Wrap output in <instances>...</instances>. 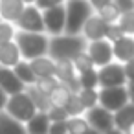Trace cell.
I'll list each match as a JSON object with an SVG mask.
<instances>
[{
    "label": "cell",
    "mask_w": 134,
    "mask_h": 134,
    "mask_svg": "<svg viewBox=\"0 0 134 134\" xmlns=\"http://www.w3.org/2000/svg\"><path fill=\"white\" fill-rule=\"evenodd\" d=\"M31 72L37 79H44V77H55V61L50 59L48 55L44 57H37L33 61H30Z\"/></svg>",
    "instance_id": "2e32d148"
},
{
    "label": "cell",
    "mask_w": 134,
    "mask_h": 134,
    "mask_svg": "<svg viewBox=\"0 0 134 134\" xmlns=\"http://www.w3.org/2000/svg\"><path fill=\"white\" fill-rule=\"evenodd\" d=\"M123 37V31H121V28L118 26V24H110L108 26V30H107V39L105 41H108L110 44L112 42H116L118 39H121Z\"/></svg>",
    "instance_id": "e575fe53"
},
{
    "label": "cell",
    "mask_w": 134,
    "mask_h": 134,
    "mask_svg": "<svg viewBox=\"0 0 134 134\" xmlns=\"http://www.w3.org/2000/svg\"><path fill=\"white\" fill-rule=\"evenodd\" d=\"M94 15V9L86 0H66L64 2V33L81 35L85 22Z\"/></svg>",
    "instance_id": "3957f363"
},
{
    "label": "cell",
    "mask_w": 134,
    "mask_h": 134,
    "mask_svg": "<svg viewBox=\"0 0 134 134\" xmlns=\"http://www.w3.org/2000/svg\"><path fill=\"white\" fill-rule=\"evenodd\" d=\"M125 134H134V125H130V127L125 130Z\"/></svg>",
    "instance_id": "f6af8a7d"
},
{
    "label": "cell",
    "mask_w": 134,
    "mask_h": 134,
    "mask_svg": "<svg viewBox=\"0 0 134 134\" xmlns=\"http://www.w3.org/2000/svg\"><path fill=\"white\" fill-rule=\"evenodd\" d=\"M112 4L118 8V11L121 15L129 13V11H134V0H112Z\"/></svg>",
    "instance_id": "d590c367"
},
{
    "label": "cell",
    "mask_w": 134,
    "mask_h": 134,
    "mask_svg": "<svg viewBox=\"0 0 134 134\" xmlns=\"http://www.w3.org/2000/svg\"><path fill=\"white\" fill-rule=\"evenodd\" d=\"M105 134H125V132H121V130H118V129H110V130L105 132Z\"/></svg>",
    "instance_id": "7bdbcfd3"
},
{
    "label": "cell",
    "mask_w": 134,
    "mask_h": 134,
    "mask_svg": "<svg viewBox=\"0 0 134 134\" xmlns=\"http://www.w3.org/2000/svg\"><path fill=\"white\" fill-rule=\"evenodd\" d=\"M24 127H26V132L28 134H48L50 119H48L46 112H37Z\"/></svg>",
    "instance_id": "ffe728a7"
},
{
    "label": "cell",
    "mask_w": 134,
    "mask_h": 134,
    "mask_svg": "<svg viewBox=\"0 0 134 134\" xmlns=\"http://www.w3.org/2000/svg\"><path fill=\"white\" fill-rule=\"evenodd\" d=\"M24 4L20 0H0V20L2 22H9L15 26V22L19 20L20 13L24 11Z\"/></svg>",
    "instance_id": "9a60e30c"
},
{
    "label": "cell",
    "mask_w": 134,
    "mask_h": 134,
    "mask_svg": "<svg viewBox=\"0 0 134 134\" xmlns=\"http://www.w3.org/2000/svg\"><path fill=\"white\" fill-rule=\"evenodd\" d=\"M6 103H8V96L0 90V112H4V108H6Z\"/></svg>",
    "instance_id": "60d3db41"
},
{
    "label": "cell",
    "mask_w": 134,
    "mask_h": 134,
    "mask_svg": "<svg viewBox=\"0 0 134 134\" xmlns=\"http://www.w3.org/2000/svg\"><path fill=\"white\" fill-rule=\"evenodd\" d=\"M86 129H90V127H88L85 116H75V118H68L66 119V130H68V134H83Z\"/></svg>",
    "instance_id": "4316f807"
},
{
    "label": "cell",
    "mask_w": 134,
    "mask_h": 134,
    "mask_svg": "<svg viewBox=\"0 0 134 134\" xmlns=\"http://www.w3.org/2000/svg\"><path fill=\"white\" fill-rule=\"evenodd\" d=\"M64 110H66V114H68V118H75V116H85V108L81 107V103L77 101V97L74 96L72 99H70V103L64 107Z\"/></svg>",
    "instance_id": "1f68e13d"
},
{
    "label": "cell",
    "mask_w": 134,
    "mask_h": 134,
    "mask_svg": "<svg viewBox=\"0 0 134 134\" xmlns=\"http://www.w3.org/2000/svg\"><path fill=\"white\" fill-rule=\"evenodd\" d=\"M57 85H59V81H57L55 77H44V79H37L33 86H35L41 94H44V96L48 97V96H50V92H52Z\"/></svg>",
    "instance_id": "4dcf8cb0"
},
{
    "label": "cell",
    "mask_w": 134,
    "mask_h": 134,
    "mask_svg": "<svg viewBox=\"0 0 134 134\" xmlns=\"http://www.w3.org/2000/svg\"><path fill=\"white\" fill-rule=\"evenodd\" d=\"M118 26L121 28L123 35H129V37H134V11H129V13H123L118 20Z\"/></svg>",
    "instance_id": "f1b7e54d"
},
{
    "label": "cell",
    "mask_w": 134,
    "mask_h": 134,
    "mask_svg": "<svg viewBox=\"0 0 134 134\" xmlns=\"http://www.w3.org/2000/svg\"><path fill=\"white\" fill-rule=\"evenodd\" d=\"M112 57H114V63H119V64L129 63L134 57V37L123 35L121 39L112 42Z\"/></svg>",
    "instance_id": "4fadbf2b"
},
{
    "label": "cell",
    "mask_w": 134,
    "mask_h": 134,
    "mask_svg": "<svg viewBox=\"0 0 134 134\" xmlns=\"http://www.w3.org/2000/svg\"><path fill=\"white\" fill-rule=\"evenodd\" d=\"M107 30H108V24H105L96 13L85 22L83 30H81V37L86 41V42H94V41H105L107 39Z\"/></svg>",
    "instance_id": "8fae6325"
},
{
    "label": "cell",
    "mask_w": 134,
    "mask_h": 134,
    "mask_svg": "<svg viewBox=\"0 0 134 134\" xmlns=\"http://www.w3.org/2000/svg\"><path fill=\"white\" fill-rule=\"evenodd\" d=\"M20 2H22L24 6H35V2H37V0H20Z\"/></svg>",
    "instance_id": "b9f144b4"
},
{
    "label": "cell",
    "mask_w": 134,
    "mask_h": 134,
    "mask_svg": "<svg viewBox=\"0 0 134 134\" xmlns=\"http://www.w3.org/2000/svg\"><path fill=\"white\" fill-rule=\"evenodd\" d=\"M127 94H129V103L134 105V83L127 85Z\"/></svg>",
    "instance_id": "ab89813d"
},
{
    "label": "cell",
    "mask_w": 134,
    "mask_h": 134,
    "mask_svg": "<svg viewBox=\"0 0 134 134\" xmlns=\"http://www.w3.org/2000/svg\"><path fill=\"white\" fill-rule=\"evenodd\" d=\"M26 94L30 96V99L33 101L37 112H48L50 110V103H48V97L44 94H41L35 86H26Z\"/></svg>",
    "instance_id": "484cf974"
},
{
    "label": "cell",
    "mask_w": 134,
    "mask_h": 134,
    "mask_svg": "<svg viewBox=\"0 0 134 134\" xmlns=\"http://www.w3.org/2000/svg\"><path fill=\"white\" fill-rule=\"evenodd\" d=\"M66 0H37L35 2V8L41 9V11H46V9H52V8H59V6H64Z\"/></svg>",
    "instance_id": "836d02e7"
},
{
    "label": "cell",
    "mask_w": 134,
    "mask_h": 134,
    "mask_svg": "<svg viewBox=\"0 0 134 134\" xmlns=\"http://www.w3.org/2000/svg\"><path fill=\"white\" fill-rule=\"evenodd\" d=\"M112 116H114V129L125 132L130 125H134V105L132 103H127L123 108H119Z\"/></svg>",
    "instance_id": "d6986e66"
},
{
    "label": "cell",
    "mask_w": 134,
    "mask_h": 134,
    "mask_svg": "<svg viewBox=\"0 0 134 134\" xmlns=\"http://www.w3.org/2000/svg\"><path fill=\"white\" fill-rule=\"evenodd\" d=\"M72 64H74V70H75V74H77V75H79V74H83V72H88V70H92V68H94L92 61L88 59V55H86L85 52H81L77 57H74V59H72Z\"/></svg>",
    "instance_id": "83f0119b"
},
{
    "label": "cell",
    "mask_w": 134,
    "mask_h": 134,
    "mask_svg": "<svg viewBox=\"0 0 134 134\" xmlns=\"http://www.w3.org/2000/svg\"><path fill=\"white\" fill-rule=\"evenodd\" d=\"M15 33H17V28H15L13 24L0 20V46L11 42V41L15 39Z\"/></svg>",
    "instance_id": "f546056e"
},
{
    "label": "cell",
    "mask_w": 134,
    "mask_h": 134,
    "mask_svg": "<svg viewBox=\"0 0 134 134\" xmlns=\"http://www.w3.org/2000/svg\"><path fill=\"white\" fill-rule=\"evenodd\" d=\"M15 28L17 31H26V33H44L42 11L37 9L35 6H26L19 20L15 22Z\"/></svg>",
    "instance_id": "52a82bcc"
},
{
    "label": "cell",
    "mask_w": 134,
    "mask_h": 134,
    "mask_svg": "<svg viewBox=\"0 0 134 134\" xmlns=\"http://www.w3.org/2000/svg\"><path fill=\"white\" fill-rule=\"evenodd\" d=\"M13 42L17 44L22 61H33L37 57L48 55V46H50V37L46 33H26V31H17Z\"/></svg>",
    "instance_id": "7a4b0ae2"
},
{
    "label": "cell",
    "mask_w": 134,
    "mask_h": 134,
    "mask_svg": "<svg viewBox=\"0 0 134 134\" xmlns=\"http://www.w3.org/2000/svg\"><path fill=\"white\" fill-rule=\"evenodd\" d=\"M86 41L81 35H59V37H50V46H48V57L57 61H72L77 57L81 52H85Z\"/></svg>",
    "instance_id": "6da1fadb"
},
{
    "label": "cell",
    "mask_w": 134,
    "mask_h": 134,
    "mask_svg": "<svg viewBox=\"0 0 134 134\" xmlns=\"http://www.w3.org/2000/svg\"><path fill=\"white\" fill-rule=\"evenodd\" d=\"M85 119H86L90 129H94V130H97L101 134H105L110 129H114V116L108 110L101 108L99 105L90 108V110H86L85 112Z\"/></svg>",
    "instance_id": "30bf717a"
},
{
    "label": "cell",
    "mask_w": 134,
    "mask_h": 134,
    "mask_svg": "<svg viewBox=\"0 0 134 134\" xmlns=\"http://www.w3.org/2000/svg\"><path fill=\"white\" fill-rule=\"evenodd\" d=\"M4 112L8 116H11L13 119H17V121H20V123L26 125L37 114V108H35L33 101L30 99V96L24 90L20 94H15V96H9L8 97V103H6Z\"/></svg>",
    "instance_id": "277c9868"
},
{
    "label": "cell",
    "mask_w": 134,
    "mask_h": 134,
    "mask_svg": "<svg viewBox=\"0 0 134 134\" xmlns=\"http://www.w3.org/2000/svg\"><path fill=\"white\" fill-rule=\"evenodd\" d=\"M83 134H101V132H97V130H94V129H86Z\"/></svg>",
    "instance_id": "ee69618b"
},
{
    "label": "cell",
    "mask_w": 134,
    "mask_h": 134,
    "mask_svg": "<svg viewBox=\"0 0 134 134\" xmlns=\"http://www.w3.org/2000/svg\"><path fill=\"white\" fill-rule=\"evenodd\" d=\"M0 90L9 97V96L24 92L26 86L17 79V75L11 68H0Z\"/></svg>",
    "instance_id": "5bb4252c"
},
{
    "label": "cell",
    "mask_w": 134,
    "mask_h": 134,
    "mask_svg": "<svg viewBox=\"0 0 134 134\" xmlns=\"http://www.w3.org/2000/svg\"><path fill=\"white\" fill-rule=\"evenodd\" d=\"M85 53L88 55V59L92 61L94 68H103L107 64H110L114 61L112 57V44L108 41H94V42H86Z\"/></svg>",
    "instance_id": "ba28073f"
},
{
    "label": "cell",
    "mask_w": 134,
    "mask_h": 134,
    "mask_svg": "<svg viewBox=\"0 0 134 134\" xmlns=\"http://www.w3.org/2000/svg\"><path fill=\"white\" fill-rule=\"evenodd\" d=\"M22 61L20 52L17 48V44L11 41L4 46H0V68H15L19 63Z\"/></svg>",
    "instance_id": "e0dca14e"
},
{
    "label": "cell",
    "mask_w": 134,
    "mask_h": 134,
    "mask_svg": "<svg viewBox=\"0 0 134 134\" xmlns=\"http://www.w3.org/2000/svg\"><path fill=\"white\" fill-rule=\"evenodd\" d=\"M129 103L127 86H114V88H99V107L108 110L110 114L118 112Z\"/></svg>",
    "instance_id": "5b68a950"
},
{
    "label": "cell",
    "mask_w": 134,
    "mask_h": 134,
    "mask_svg": "<svg viewBox=\"0 0 134 134\" xmlns=\"http://www.w3.org/2000/svg\"><path fill=\"white\" fill-rule=\"evenodd\" d=\"M48 119L50 121H66L68 119V114L64 108H55V107H50V110L46 112Z\"/></svg>",
    "instance_id": "d6a6232c"
},
{
    "label": "cell",
    "mask_w": 134,
    "mask_h": 134,
    "mask_svg": "<svg viewBox=\"0 0 134 134\" xmlns=\"http://www.w3.org/2000/svg\"><path fill=\"white\" fill-rule=\"evenodd\" d=\"M75 97H77V101L81 103V107H83L85 112H86V110L97 107V103H99V88H97V90H86V88H81V90L75 92Z\"/></svg>",
    "instance_id": "7402d4cb"
},
{
    "label": "cell",
    "mask_w": 134,
    "mask_h": 134,
    "mask_svg": "<svg viewBox=\"0 0 134 134\" xmlns=\"http://www.w3.org/2000/svg\"><path fill=\"white\" fill-rule=\"evenodd\" d=\"M97 85L99 88H114V86H127V77L123 72V64L110 63L103 68H97Z\"/></svg>",
    "instance_id": "8992f818"
},
{
    "label": "cell",
    "mask_w": 134,
    "mask_h": 134,
    "mask_svg": "<svg viewBox=\"0 0 134 134\" xmlns=\"http://www.w3.org/2000/svg\"><path fill=\"white\" fill-rule=\"evenodd\" d=\"M0 134H28L24 123L13 119L6 112H0Z\"/></svg>",
    "instance_id": "44dd1931"
},
{
    "label": "cell",
    "mask_w": 134,
    "mask_h": 134,
    "mask_svg": "<svg viewBox=\"0 0 134 134\" xmlns=\"http://www.w3.org/2000/svg\"><path fill=\"white\" fill-rule=\"evenodd\" d=\"M13 72H15L17 79H19L24 86H33V85H35V81H37V77L33 75L31 66H30V63H28V61H20V63L13 68Z\"/></svg>",
    "instance_id": "603a6c76"
},
{
    "label": "cell",
    "mask_w": 134,
    "mask_h": 134,
    "mask_svg": "<svg viewBox=\"0 0 134 134\" xmlns=\"http://www.w3.org/2000/svg\"><path fill=\"white\" fill-rule=\"evenodd\" d=\"M55 79L63 85H66L74 94L79 90L77 86V74L74 70L72 61H57L55 63Z\"/></svg>",
    "instance_id": "7c38bea8"
},
{
    "label": "cell",
    "mask_w": 134,
    "mask_h": 134,
    "mask_svg": "<svg viewBox=\"0 0 134 134\" xmlns=\"http://www.w3.org/2000/svg\"><path fill=\"white\" fill-rule=\"evenodd\" d=\"M123 72H125V77H127V85L134 83V57L123 64Z\"/></svg>",
    "instance_id": "74e56055"
},
{
    "label": "cell",
    "mask_w": 134,
    "mask_h": 134,
    "mask_svg": "<svg viewBox=\"0 0 134 134\" xmlns=\"http://www.w3.org/2000/svg\"><path fill=\"white\" fill-rule=\"evenodd\" d=\"M75 94L66 86V85H63V83H59L52 92H50V96H48V103H50V107H55V108H64L68 103H70V99L74 97Z\"/></svg>",
    "instance_id": "ac0fdd59"
},
{
    "label": "cell",
    "mask_w": 134,
    "mask_h": 134,
    "mask_svg": "<svg viewBox=\"0 0 134 134\" xmlns=\"http://www.w3.org/2000/svg\"><path fill=\"white\" fill-rule=\"evenodd\" d=\"M48 134H68V130H66V121H50Z\"/></svg>",
    "instance_id": "8d00e7d4"
},
{
    "label": "cell",
    "mask_w": 134,
    "mask_h": 134,
    "mask_svg": "<svg viewBox=\"0 0 134 134\" xmlns=\"http://www.w3.org/2000/svg\"><path fill=\"white\" fill-rule=\"evenodd\" d=\"M105 24H118V20H119V17H121V13L118 11V8L110 2V4H107V6H103L101 9H97V11H94Z\"/></svg>",
    "instance_id": "cb8c5ba5"
},
{
    "label": "cell",
    "mask_w": 134,
    "mask_h": 134,
    "mask_svg": "<svg viewBox=\"0 0 134 134\" xmlns=\"http://www.w3.org/2000/svg\"><path fill=\"white\" fill-rule=\"evenodd\" d=\"M77 86L79 90L81 88H86V90H97L99 85H97V70L92 68L88 72H83L77 75Z\"/></svg>",
    "instance_id": "d4e9b609"
},
{
    "label": "cell",
    "mask_w": 134,
    "mask_h": 134,
    "mask_svg": "<svg viewBox=\"0 0 134 134\" xmlns=\"http://www.w3.org/2000/svg\"><path fill=\"white\" fill-rule=\"evenodd\" d=\"M44 33L48 37H59L64 33V6L42 11Z\"/></svg>",
    "instance_id": "9c48e42d"
},
{
    "label": "cell",
    "mask_w": 134,
    "mask_h": 134,
    "mask_svg": "<svg viewBox=\"0 0 134 134\" xmlns=\"http://www.w3.org/2000/svg\"><path fill=\"white\" fill-rule=\"evenodd\" d=\"M86 2L90 4V8L94 9V11H97V9H101L103 6H107V4H110L112 0H86Z\"/></svg>",
    "instance_id": "f35d334b"
}]
</instances>
